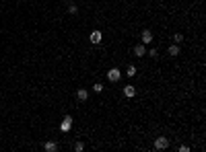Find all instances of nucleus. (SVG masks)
I'll return each instance as SVG.
<instances>
[{
    "instance_id": "1a4fd4ad",
    "label": "nucleus",
    "mask_w": 206,
    "mask_h": 152,
    "mask_svg": "<svg viewBox=\"0 0 206 152\" xmlns=\"http://www.w3.org/2000/svg\"><path fill=\"white\" fill-rule=\"evenodd\" d=\"M43 148H46V152H56L58 150V144H56V142H46Z\"/></svg>"
},
{
    "instance_id": "4468645a",
    "label": "nucleus",
    "mask_w": 206,
    "mask_h": 152,
    "mask_svg": "<svg viewBox=\"0 0 206 152\" xmlns=\"http://www.w3.org/2000/svg\"><path fill=\"white\" fill-rule=\"evenodd\" d=\"M68 10H70L72 14H76V10H78V8H76V4H68Z\"/></svg>"
},
{
    "instance_id": "0eeeda50",
    "label": "nucleus",
    "mask_w": 206,
    "mask_h": 152,
    "mask_svg": "<svg viewBox=\"0 0 206 152\" xmlns=\"http://www.w3.org/2000/svg\"><path fill=\"white\" fill-rule=\"evenodd\" d=\"M134 54H136L138 58H144V55H146V48H144V43H140V45L134 48Z\"/></svg>"
},
{
    "instance_id": "f257e3e1",
    "label": "nucleus",
    "mask_w": 206,
    "mask_h": 152,
    "mask_svg": "<svg viewBox=\"0 0 206 152\" xmlns=\"http://www.w3.org/2000/svg\"><path fill=\"white\" fill-rule=\"evenodd\" d=\"M120 76H122V72L117 68H111L109 72H107V78H109V82H117L120 80Z\"/></svg>"
},
{
    "instance_id": "f8f14e48",
    "label": "nucleus",
    "mask_w": 206,
    "mask_h": 152,
    "mask_svg": "<svg viewBox=\"0 0 206 152\" xmlns=\"http://www.w3.org/2000/svg\"><path fill=\"white\" fill-rule=\"evenodd\" d=\"M173 41H175V43L179 45V43L184 41V35H181V33H175V35H173Z\"/></svg>"
},
{
    "instance_id": "ddd939ff",
    "label": "nucleus",
    "mask_w": 206,
    "mask_h": 152,
    "mask_svg": "<svg viewBox=\"0 0 206 152\" xmlns=\"http://www.w3.org/2000/svg\"><path fill=\"white\" fill-rule=\"evenodd\" d=\"M74 150H76V152L85 150V144H82V142H76V144H74Z\"/></svg>"
},
{
    "instance_id": "423d86ee",
    "label": "nucleus",
    "mask_w": 206,
    "mask_h": 152,
    "mask_svg": "<svg viewBox=\"0 0 206 152\" xmlns=\"http://www.w3.org/2000/svg\"><path fill=\"white\" fill-rule=\"evenodd\" d=\"M76 99L85 103V101L89 99V93H87V90H85V89H78V90H76Z\"/></svg>"
},
{
    "instance_id": "f03ea898",
    "label": "nucleus",
    "mask_w": 206,
    "mask_h": 152,
    "mask_svg": "<svg viewBox=\"0 0 206 152\" xmlns=\"http://www.w3.org/2000/svg\"><path fill=\"white\" fill-rule=\"evenodd\" d=\"M167 146H169V140H167V138H163V136L155 140V148H157V150H165Z\"/></svg>"
},
{
    "instance_id": "dca6fc26",
    "label": "nucleus",
    "mask_w": 206,
    "mask_h": 152,
    "mask_svg": "<svg viewBox=\"0 0 206 152\" xmlns=\"http://www.w3.org/2000/svg\"><path fill=\"white\" fill-rule=\"evenodd\" d=\"M146 54L151 55V58H157V49H151V51H146Z\"/></svg>"
},
{
    "instance_id": "9d476101",
    "label": "nucleus",
    "mask_w": 206,
    "mask_h": 152,
    "mask_svg": "<svg viewBox=\"0 0 206 152\" xmlns=\"http://www.w3.org/2000/svg\"><path fill=\"white\" fill-rule=\"evenodd\" d=\"M169 55H173V58L179 55V45H177V43H173L171 48H169Z\"/></svg>"
},
{
    "instance_id": "7ed1b4c3",
    "label": "nucleus",
    "mask_w": 206,
    "mask_h": 152,
    "mask_svg": "<svg viewBox=\"0 0 206 152\" xmlns=\"http://www.w3.org/2000/svg\"><path fill=\"white\" fill-rule=\"evenodd\" d=\"M70 127H72V117H70V115H66V117L62 119V124H60V130L62 131H68Z\"/></svg>"
},
{
    "instance_id": "39448f33",
    "label": "nucleus",
    "mask_w": 206,
    "mask_h": 152,
    "mask_svg": "<svg viewBox=\"0 0 206 152\" xmlns=\"http://www.w3.org/2000/svg\"><path fill=\"white\" fill-rule=\"evenodd\" d=\"M89 39H91V43H101V31H93V33L89 35Z\"/></svg>"
},
{
    "instance_id": "20e7f679",
    "label": "nucleus",
    "mask_w": 206,
    "mask_h": 152,
    "mask_svg": "<svg viewBox=\"0 0 206 152\" xmlns=\"http://www.w3.org/2000/svg\"><path fill=\"white\" fill-rule=\"evenodd\" d=\"M124 95H126L128 99H132L134 95H136V89H134L132 84H126V86H124Z\"/></svg>"
},
{
    "instance_id": "6e6552de",
    "label": "nucleus",
    "mask_w": 206,
    "mask_h": 152,
    "mask_svg": "<svg viewBox=\"0 0 206 152\" xmlns=\"http://www.w3.org/2000/svg\"><path fill=\"white\" fill-rule=\"evenodd\" d=\"M151 41H153V33L149 31V29H144L142 31V43L146 45V43H151Z\"/></svg>"
},
{
    "instance_id": "9b49d317",
    "label": "nucleus",
    "mask_w": 206,
    "mask_h": 152,
    "mask_svg": "<svg viewBox=\"0 0 206 152\" xmlns=\"http://www.w3.org/2000/svg\"><path fill=\"white\" fill-rule=\"evenodd\" d=\"M126 74L130 76V78H132V76H136V66H128V70H126Z\"/></svg>"
},
{
    "instance_id": "2eb2a0df",
    "label": "nucleus",
    "mask_w": 206,
    "mask_h": 152,
    "mask_svg": "<svg viewBox=\"0 0 206 152\" xmlns=\"http://www.w3.org/2000/svg\"><path fill=\"white\" fill-rule=\"evenodd\" d=\"M101 90H103V84L97 82V84H95V93H101Z\"/></svg>"
}]
</instances>
